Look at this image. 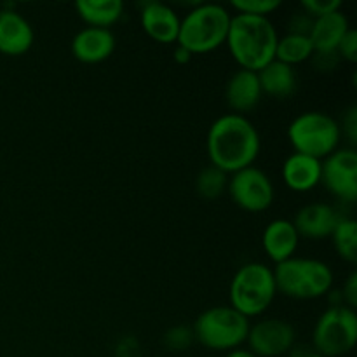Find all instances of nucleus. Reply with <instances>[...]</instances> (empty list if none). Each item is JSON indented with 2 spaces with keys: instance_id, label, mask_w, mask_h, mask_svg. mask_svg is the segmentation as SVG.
<instances>
[{
  "instance_id": "nucleus-1",
  "label": "nucleus",
  "mask_w": 357,
  "mask_h": 357,
  "mask_svg": "<svg viewBox=\"0 0 357 357\" xmlns=\"http://www.w3.org/2000/svg\"><path fill=\"white\" fill-rule=\"evenodd\" d=\"M206 146L211 166L234 174L253 166L260 153V132L246 115L227 114L211 124Z\"/></svg>"
},
{
  "instance_id": "nucleus-18",
  "label": "nucleus",
  "mask_w": 357,
  "mask_h": 357,
  "mask_svg": "<svg viewBox=\"0 0 357 357\" xmlns=\"http://www.w3.org/2000/svg\"><path fill=\"white\" fill-rule=\"evenodd\" d=\"M321 166L323 160L295 152L282 164V181L295 192H309L321 185Z\"/></svg>"
},
{
  "instance_id": "nucleus-16",
  "label": "nucleus",
  "mask_w": 357,
  "mask_h": 357,
  "mask_svg": "<svg viewBox=\"0 0 357 357\" xmlns=\"http://www.w3.org/2000/svg\"><path fill=\"white\" fill-rule=\"evenodd\" d=\"M298 232H296L291 220L286 218L272 220L265 227L264 236H261V246H264L265 255L274 264H281V261H286L295 257L296 250H298Z\"/></svg>"
},
{
  "instance_id": "nucleus-3",
  "label": "nucleus",
  "mask_w": 357,
  "mask_h": 357,
  "mask_svg": "<svg viewBox=\"0 0 357 357\" xmlns=\"http://www.w3.org/2000/svg\"><path fill=\"white\" fill-rule=\"evenodd\" d=\"M232 14L220 3H197L180 20L176 44L192 56L206 54L227 42Z\"/></svg>"
},
{
  "instance_id": "nucleus-19",
  "label": "nucleus",
  "mask_w": 357,
  "mask_h": 357,
  "mask_svg": "<svg viewBox=\"0 0 357 357\" xmlns=\"http://www.w3.org/2000/svg\"><path fill=\"white\" fill-rule=\"evenodd\" d=\"M347 16L342 10L326 14L314 20L312 30H310V42H312L314 51L317 52H330L337 51L338 44L344 38V35L351 30Z\"/></svg>"
},
{
  "instance_id": "nucleus-20",
  "label": "nucleus",
  "mask_w": 357,
  "mask_h": 357,
  "mask_svg": "<svg viewBox=\"0 0 357 357\" xmlns=\"http://www.w3.org/2000/svg\"><path fill=\"white\" fill-rule=\"evenodd\" d=\"M257 73L264 94L274 98H289L296 91L298 79H296L295 66H289L274 59Z\"/></svg>"
},
{
  "instance_id": "nucleus-33",
  "label": "nucleus",
  "mask_w": 357,
  "mask_h": 357,
  "mask_svg": "<svg viewBox=\"0 0 357 357\" xmlns=\"http://www.w3.org/2000/svg\"><path fill=\"white\" fill-rule=\"evenodd\" d=\"M288 357H323L310 344H298L288 352Z\"/></svg>"
},
{
  "instance_id": "nucleus-31",
  "label": "nucleus",
  "mask_w": 357,
  "mask_h": 357,
  "mask_svg": "<svg viewBox=\"0 0 357 357\" xmlns=\"http://www.w3.org/2000/svg\"><path fill=\"white\" fill-rule=\"evenodd\" d=\"M340 131L349 139V143L354 146L357 142V107L349 108V112L344 117V122L340 126Z\"/></svg>"
},
{
  "instance_id": "nucleus-32",
  "label": "nucleus",
  "mask_w": 357,
  "mask_h": 357,
  "mask_svg": "<svg viewBox=\"0 0 357 357\" xmlns=\"http://www.w3.org/2000/svg\"><path fill=\"white\" fill-rule=\"evenodd\" d=\"M354 310L357 307V272H352L345 281L344 289H342V305Z\"/></svg>"
},
{
  "instance_id": "nucleus-15",
  "label": "nucleus",
  "mask_w": 357,
  "mask_h": 357,
  "mask_svg": "<svg viewBox=\"0 0 357 357\" xmlns=\"http://www.w3.org/2000/svg\"><path fill=\"white\" fill-rule=\"evenodd\" d=\"M142 28L150 38L160 44H173L180 33V16L162 2H146L139 14Z\"/></svg>"
},
{
  "instance_id": "nucleus-26",
  "label": "nucleus",
  "mask_w": 357,
  "mask_h": 357,
  "mask_svg": "<svg viewBox=\"0 0 357 357\" xmlns=\"http://www.w3.org/2000/svg\"><path fill=\"white\" fill-rule=\"evenodd\" d=\"M300 7L303 13L316 20V17L326 16L335 10H342V0H302Z\"/></svg>"
},
{
  "instance_id": "nucleus-11",
  "label": "nucleus",
  "mask_w": 357,
  "mask_h": 357,
  "mask_svg": "<svg viewBox=\"0 0 357 357\" xmlns=\"http://www.w3.org/2000/svg\"><path fill=\"white\" fill-rule=\"evenodd\" d=\"M295 328L284 319H261L251 324L248 333V351L257 357H281L295 347Z\"/></svg>"
},
{
  "instance_id": "nucleus-23",
  "label": "nucleus",
  "mask_w": 357,
  "mask_h": 357,
  "mask_svg": "<svg viewBox=\"0 0 357 357\" xmlns=\"http://www.w3.org/2000/svg\"><path fill=\"white\" fill-rule=\"evenodd\" d=\"M333 246L337 250L338 257L349 264H356L357 260V223L356 220L342 216L338 225L335 227L333 234Z\"/></svg>"
},
{
  "instance_id": "nucleus-30",
  "label": "nucleus",
  "mask_w": 357,
  "mask_h": 357,
  "mask_svg": "<svg viewBox=\"0 0 357 357\" xmlns=\"http://www.w3.org/2000/svg\"><path fill=\"white\" fill-rule=\"evenodd\" d=\"M310 61H312L314 66H316L317 70H321V72H331V70L337 68L338 63L342 61V58L338 56L337 51H330V52L314 51Z\"/></svg>"
},
{
  "instance_id": "nucleus-8",
  "label": "nucleus",
  "mask_w": 357,
  "mask_h": 357,
  "mask_svg": "<svg viewBox=\"0 0 357 357\" xmlns=\"http://www.w3.org/2000/svg\"><path fill=\"white\" fill-rule=\"evenodd\" d=\"M357 342V316L345 305H331L317 319L312 331V347L323 357L349 354Z\"/></svg>"
},
{
  "instance_id": "nucleus-21",
  "label": "nucleus",
  "mask_w": 357,
  "mask_h": 357,
  "mask_svg": "<svg viewBox=\"0 0 357 357\" xmlns=\"http://www.w3.org/2000/svg\"><path fill=\"white\" fill-rule=\"evenodd\" d=\"M75 10L80 20L93 28H107L117 23L124 14V2L121 0H79Z\"/></svg>"
},
{
  "instance_id": "nucleus-17",
  "label": "nucleus",
  "mask_w": 357,
  "mask_h": 357,
  "mask_svg": "<svg viewBox=\"0 0 357 357\" xmlns=\"http://www.w3.org/2000/svg\"><path fill=\"white\" fill-rule=\"evenodd\" d=\"M261 87L258 80V73L251 70H237L229 79L225 87L227 105L232 108V114L244 115L246 112H251L258 103H260Z\"/></svg>"
},
{
  "instance_id": "nucleus-2",
  "label": "nucleus",
  "mask_w": 357,
  "mask_h": 357,
  "mask_svg": "<svg viewBox=\"0 0 357 357\" xmlns=\"http://www.w3.org/2000/svg\"><path fill=\"white\" fill-rule=\"evenodd\" d=\"M278 40L279 33L268 17L232 14L225 44L243 70L260 72L274 61Z\"/></svg>"
},
{
  "instance_id": "nucleus-12",
  "label": "nucleus",
  "mask_w": 357,
  "mask_h": 357,
  "mask_svg": "<svg viewBox=\"0 0 357 357\" xmlns=\"http://www.w3.org/2000/svg\"><path fill=\"white\" fill-rule=\"evenodd\" d=\"M342 216L338 215L333 206L326 202H310V204L300 208L296 213L293 225L298 232L300 239H326L331 237L335 227L338 225Z\"/></svg>"
},
{
  "instance_id": "nucleus-9",
  "label": "nucleus",
  "mask_w": 357,
  "mask_h": 357,
  "mask_svg": "<svg viewBox=\"0 0 357 357\" xmlns=\"http://www.w3.org/2000/svg\"><path fill=\"white\" fill-rule=\"evenodd\" d=\"M229 190L232 201L248 213L267 211L275 199L274 183L260 167L250 166L230 174Z\"/></svg>"
},
{
  "instance_id": "nucleus-6",
  "label": "nucleus",
  "mask_w": 357,
  "mask_h": 357,
  "mask_svg": "<svg viewBox=\"0 0 357 357\" xmlns=\"http://www.w3.org/2000/svg\"><path fill=\"white\" fill-rule=\"evenodd\" d=\"M250 319L230 305L211 307L195 319L194 338L209 351L230 352L246 344Z\"/></svg>"
},
{
  "instance_id": "nucleus-28",
  "label": "nucleus",
  "mask_w": 357,
  "mask_h": 357,
  "mask_svg": "<svg viewBox=\"0 0 357 357\" xmlns=\"http://www.w3.org/2000/svg\"><path fill=\"white\" fill-rule=\"evenodd\" d=\"M337 52L342 59H345V61H357V31L354 28H351V30L344 35V38H342L340 44H338Z\"/></svg>"
},
{
  "instance_id": "nucleus-14",
  "label": "nucleus",
  "mask_w": 357,
  "mask_h": 357,
  "mask_svg": "<svg viewBox=\"0 0 357 357\" xmlns=\"http://www.w3.org/2000/svg\"><path fill=\"white\" fill-rule=\"evenodd\" d=\"M115 51V37L107 28L86 26L72 38V54L77 61L96 65L107 61Z\"/></svg>"
},
{
  "instance_id": "nucleus-35",
  "label": "nucleus",
  "mask_w": 357,
  "mask_h": 357,
  "mask_svg": "<svg viewBox=\"0 0 357 357\" xmlns=\"http://www.w3.org/2000/svg\"><path fill=\"white\" fill-rule=\"evenodd\" d=\"M225 357H257L253 352H250L248 349H234V351L227 352Z\"/></svg>"
},
{
  "instance_id": "nucleus-34",
  "label": "nucleus",
  "mask_w": 357,
  "mask_h": 357,
  "mask_svg": "<svg viewBox=\"0 0 357 357\" xmlns=\"http://www.w3.org/2000/svg\"><path fill=\"white\" fill-rule=\"evenodd\" d=\"M192 59V54L190 52L187 51V49H183V47H180V45H178V49L176 51H174V61L176 63H181V65H185V63H188Z\"/></svg>"
},
{
  "instance_id": "nucleus-25",
  "label": "nucleus",
  "mask_w": 357,
  "mask_h": 357,
  "mask_svg": "<svg viewBox=\"0 0 357 357\" xmlns=\"http://www.w3.org/2000/svg\"><path fill=\"white\" fill-rule=\"evenodd\" d=\"M230 6L236 14L268 17L281 7V0H234Z\"/></svg>"
},
{
  "instance_id": "nucleus-5",
  "label": "nucleus",
  "mask_w": 357,
  "mask_h": 357,
  "mask_svg": "<svg viewBox=\"0 0 357 357\" xmlns=\"http://www.w3.org/2000/svg\"><path fill=\"white\" fill-rule=\"evenodd\" d=\"M275 295L274 272L258 261L243 265L230 282V307L248 319L261 316L272 305Z\"/></svg>"
},
{
  "instance_id": "nucleus-10",
  "label": "nucleus",
  "mask_w": 357,
  "mask_h": 357,
  "mask_svg": "<svg viewBox=\"0 0 357 357\" xmlns=\"http://www.w3.org/2000/svg\"><path fill=\"white\" fill-rule=\"evenodd\" d=\"M321 183L344 202L357 199V152L354 149H337L323 159Z\"/></svg>"
},
{
  "instance_id": "nucleus-29",
  "label": "nucleus",
  "mask_w": 357,
  "mask_h": 357,
  "mask_svg": "<svg viewBox=\"0 0 357 357\" xmlns=\"http://www.w3.org/2000/svg\"><path fill=\"white\" fill-rule=\"evenodd\" d=\"M314 20L307 13H296L289 17L288 21V33L293 35H305L309 37L310 30H312Z\"/></svg>"
},
{
  "instance_id": "nucleus-7",
  "label": "nucleus",
  "mask_w": 357,
  "mask_h": 357,
  "mask_svg": "<svg viewBox=\"0 0 357 357\" xmlns=\"http://www.w3.org/2000/svg\"><path fill=\"white\" fill-rule=\"evenodd\" d=\"M288 138L296 153L326 159L340 145V124L324 112H305L291 121Z\"/></svg>"
},
{
  "instance_id": "nucleus-24",
  "label": "nucleus",
  "mask_w": 357,
  "mask_h": 357,
  "mask_svg": "<svg viewBox=\"0 0 357 357\" xmlns=\"http://www.w3.org/2000/svg\"><path fill=\"white\" fill-rule=\"evenodd\" d=\"M195 187L201 197L216 199L229 187V174L215 166H208L199 173L195 180Z\"/></svg>"
},
{
  "instance_id": "nucleus-13",
  "label": "nucleus",
  "mask_w": 357,
  "mask_h": 357,
  "mask_svg": "<svg viewBox=\"0 0 357 357\" xmlns=\"http://www.w3.org/2000/svg\"><path fill=\"white\" fill-rule=\"evenodd\" d=\"M35 31L26 17L10 7L0 9V52L21 56L33 45Z\"/></svg>"
},
{
  "instance_id": "nucleus-22",
  "label": "nucleus",
  "mask_w": 357,
  "mask_h": 357,
  "mask_svg": "<svg viewBox=\"0 0 357 357\" xmlns=\"http://www.w3.org/2000/svg\"><path fill=\"white\" fill-rule=\"evenodd\" d=\"M314 54L312 42L305 35L286 33L284 37H279L278 47H275V59L286 63L289 66H295L298 63L309 61Z\"/></svg>"
},
{
  "instance_id": "nucleus-27",
  "label": "nucleus",
  "mask_w": 357,
  "mask_h": 357,
  "mask_svg": "<svg viewBox=\"0 0 357 357\" xmlns=\"http://www.w3.org/2000/svg\"><path fill=\"white\" fill-rule=\"evenodd\" d=\"M192 340H195L194 331L183 326L169 330L166 333V338H164V342H166V345L171 351H185L192 344Z\"/></svg>"
},
{
  "instance_id": "nucleus-4",
  "label": "nucleus",
  "mask_w": 357,
  "mask_h": 357,
  "mask_svg": "<svg viewBox=\"0 0 357 357\" xmlns=\"http://www.w3.org/2000/svg\"><path fill=\"white\" fill-rule=\"evenodd\" d=\"M278 293L296 300H310L330 293L333 272L316 258H289L272 268Z\"/></svg>"
}]
</instances>
